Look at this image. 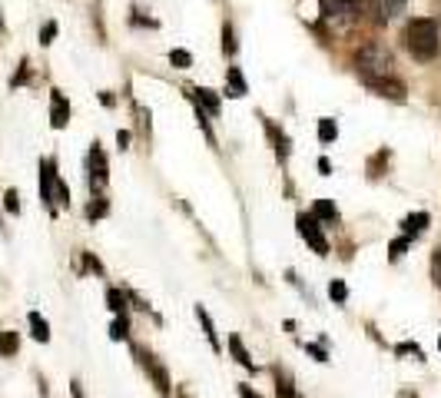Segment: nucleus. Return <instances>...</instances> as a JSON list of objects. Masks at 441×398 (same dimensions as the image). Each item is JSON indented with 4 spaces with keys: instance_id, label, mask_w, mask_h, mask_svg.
Instances as JSON below:
<instances>
[{
    "instance_id": "nucleus-8",
    "label": "nucleus",
    "mask_w": 441,
    "mask_h": 398,
    "mask_svg": "<svg viewBox=\"0 0 441 398\" xmlns=\"http://www.w3.org/2000/svg\"><path fill=\"white\" fill-rule=\"evenodd\" d=\"M90 186L103 189L106 186V153L100 150V143L90 146Z\"/></svg>"
},
{
    "instance_id": "nucleus-25",
    "label": "nucleus",
    "mask_w": 441,
    "mask_h": 398,
    "mask_svg": "<svg viewBox=\"0 0 441 398\" xmlns=\"http://www.w3.org/2000/svg\"><path fill=\"white\" fill-rule=\"evenodd\" d=\"M408 246H412V239H408V236H398V239H395V243L388 246V256H392V259H402Z\"/></svg>"
},
{
    "instance_id": "nucleus-12",
    "label": "nucleus",
    "mask_w": 441,
    "mask_h": 398,
    "mask_svg": "<svg viewBox=\"0 0 441 398\" xmlns=\"http://www.w3.org/2000/svg\"><path fill=\"white\" fill-rule=\"evenodd\" d=\"M27 322H30V335H33V339H37V342H50V325H47V319H43L40 312H30Z\"/></svg>"
},
{
    "instance_id": "nucleus-5",
    "label": "nucleus",
    "mask_w": 441,
    "mask_h": 398,
    "mask_svg": "<svg viewBox=\"0 0 441 398\" xmlns=\"http://www.w3.org/2000/svg\"><path fill=\"white\" fill-rule=\"evenodd\" d=\"M296 226H299V236L306 239L312 249H316L318 256H328V239L322 236V226H318V219L316 216H308V213H299V219H296Z\"/></svg>"
},
{
    "instance_id": "nucleus-14",
    "label": "nucleus",
    "mask_w": 441,
    "mask_h": 398,
    "mask_svg": "<svg viewBox=\"0 0 441 398\" xmlns=\"http://www.w3.org/2000/svg\"><path fill=\"white\" fill-rule=\"evenodd\" d=\"M229 352H232V355H236V362H239V365H242V369H256V362H252L249 359V352H246V345H242V339H239V335H229Z\"/></svg>"
},
{
    "instance_id": "nucleus-18",
    "label": "nucleus",
    "mask_w": 441,
    "mask_h": 398,
    "mask_svg": "<svg viewBox=\"0 0 441 398\" xmlns=\"http://www.w3.org/2000/svg\"><path fill=\"white\" fill-rule=\"evenodd\" d=\"M106 305L113 315H126V292L120 289H106Z\"/></svg>"
},
{
    "instance_id": "nucleus-15",
    "label": "nucleus",
    "mask_w": 441,
    "mask_h": 398,
    "mask_svg": "<svg viewBox=\"0 0 441 398\" xmlns=\"http://www.w3.org/2000/svg\"><path fill=\"white\" fill-rule=\"evenodd\" d=\"M196 103H199V110H206V113H209V117H216V113H219V97H216V93H212V90H196Z\"/></svg>"
},
{
    "instance_id": "nucleus-32",
    "label": "nucleus",
    "mask_w": 441,
    "mask_h": 398,
    "mask_svg": "<svg viewBox=\"0 0 441 398\" xmlns=\"http://www.w3.org/2000/svg\"><path fill=\"white\" fill-rule=\"evenodd\" d=\"M116 143H120V150H126V146H130V133L120 130V133H116Z\"/></svg>"
},
{
    "instance_id": "nucleus-4",
    "label": "nucleus",
    "mask_w": 441,
    "mask_h": 398,
    "mask_svg": "<svg viewBox=\"0 0 441 398\" xmlns=\"http://www.w3.org/2000/svg\"><path fill=\"white\" fill-rule=\"evenodd\" d=\"M358 10L375 27H385L388 20H395L405 10V0H358Z\"/></svg>"
},
{
    "instance_id": "nucleus-33",
    "label": "nucleus",
    "mask_w": 441,
    "mask_h": 398,
    "mask_svg": "<svg viewBox=\"0 0 441 398\" xmlns=\"http://www.w3.org/2000/svg\"><path fill=\"white\" fill-rule=\"evenodd\" d=\"M239 398H259V395H256L249 385H239Z\"/></svg>"
},
{
    "instance_id": "nucleus-26",
    "label": "nucleus",
    "mask_w": 441,
    "mask_h": 398,
    "mask_svg": "<svg viewBox=\"0 0 441 398\" xmlns=\"http://www.w3.org/2000/svg\"><path fill=\"white\" fill-rule=\"evenodd\" d=\"M222 53H226V57H229V53H236V33H232L229 23L222 27Z\"/></svg>"
},
{
    "instance_id": "nucleus-19",
    "label": "nucleus",
    "mask_w": 441,
    "mask_h": 398,
    "mask_svg": "<svg viewBox=\"0 0 441 398\" xmlns=\"http://www.w3.org/2000/svg\"><path fill=\"white\" fill-rule=\"evenodd\" d=\"M17 349H20V335L17 332H0V355H17Z\"/></svg>"
},
{
    "instance_id": "nucleus-36",
    "label": "nucleus",
    "mask_w": 441,
    "mask_h": 398,
    "mask_svg": "<svg viewBox=\"0 0 441 398\" xmlns=\"http://www.w3.org/2000/svg\"><path fill=\"white\" fill-rule=\"evenodd\" d=\"M438 349H441V335H438Z\"/></svg>"
},
{
    "instance_id": "nucleus-31",
    "label": "nucleus",
    "mask_w": 441,
    "mask_h": 398,
    "mask_svg": "<svg viewBox=\"0 0 441 398\" xmlns=\"http://www.w3.org/2000/svg\"><path fill=\"white\" fill-rule=\"evenodd\" d=\"M432 279H435V286L441 289V249L432 256Z\"/></svg>"
},
{
    "instance_id": "nucleus-28",
    "label": "nucleus",
    "mask_w": 441,
    "mask_h": 398,
    "mask_svg": "<svg viewBox=\"0 0 441 398\" xmlns=\"http://www.w3.org/2000/svg\"><path fill=\"white\" fill-rule=\"evenodd\" d=\"M328 295H332V299H336V302H346V299H348L346 282H342V279H336V282H332V286H328Z\"/></svg>"
},
{
    "instance_id": "nucleus-22",
    "label": "nucleus",
    "mask_w": 441,
    "mask_h": 398,
    "mask_svg": "<svg viewBox=\"0 0 441 398\" xmlns=\"http://www.w3.org/2000/svg\"><path fill=\"white\" fill-rule=\"evenodd\" d=\"M126 335H130V322H126V315H116L113 325H110V339H113V342H123Z\"/></svg>"
},
{
    "instance_id": "nucleus-6",
    "label": "nucleus",
    "mask_w": 441,
    "mask_h": 398,
    "mask_svg": "<svg viewBox=\"0 0 441 398\" xmlns=\"http://www.w3.org/2000/svg\"><path fill=\"white\" fill-rule=\"evenodd\" d=\"M362 83L368 90H375L378 97L395 100V103H405V83L398 77H362Z\"/></svg>"
},
{
    "instance_id": "nucleus-21",
    "label": "nucleus",
    "mask_w": 441,
    "mask_h": 398,
    "mask_svg": "<svg viewBox=\"0 0 441 398\" xmlns=\"http://www.w3.org/2000/svg\"><path fill=\"white\" fill-rule=\"evenodd\" d=\"M336 136H338L336 120H332V117H322V120H318V140H322V143H336Z\"/></svg>"
},
{
    "instance_id": "nucleus-20",
    "label": "nucleus",
    "mask_w": 441,
    "mask_h": 398,
    "mask_svg": "<svg viewBox=\"0 0 441 398\" xmlns=\"http://www.w3.org/2000/svg\"><path fill=\"white\" fill-rule=\"evenodd\" d=\"M276 395H279V398H299V395H296V385H292V379H289L286 372H279V369H276Z\"/></svg>"
},
{
    "instance_id": "nucleus-7",
    "label": "nucleus",
    "mask_w": 441,
    "mask_h": 398,
    "mask_svg": "<svg viewBox=\"0 0 441 398\" xmlns=\"http://www.w3.org/2000/svg\"><path fill=\"white\" fill-rule=\"evenodd\" d=\"M53 183H57V163L53 159H43L40 163V199L50 213L57 216V203H53Z\"/></svg>"
},
{
    "instance_id": "nucleus-1",
    "label": "nucleus",
    "mask_w": 441,
    "mask_h": 398,
    "mask_svg": "<svg viewBox=\"0 0 441 398\" xmlns=\"http://www.w3.org/2000/svg\"><path fill=\"white\" fill-rule=\"evenodd\" d=\"M405 47L412 53L415 60H435L441 50V33H438V23L428 17H418L405 27Z\"/></svg>"
},
{
    "instance_id": "nucleus-10",
    "label": "nucleus",
    "mask_w": 441,
    "mask_h": 398,
    "mask_svg": "<svg viewBox=\"0 0 441 398\" xmlns=\"http://www.w3.org/2000/svg\"><path fill=\"white\" fill-rule=\"evenodd\" d=\"M140 359H143V365H146V372L153 375V382H156V389H160V395H170V375H166V369L156 362V355H143L140 352Z\"/></svg>"
},
{
    "instance_id": "nucleus-16",
    "label": "nucleus",
    "mask_w": 441,
    "mask_h": 398,
    "mask_svg": "<svg viewBox=\"0 0 441 398\" xmlns=\"http://www.w3.org/2000/svg\"><path fill=\"white\" fill-rule=\"evenodd\" d=\"M196 319H199L202 332H206V339H209V345L216 352H219V339H216V329H212V319H209V312L202 309V305H196Z\"/></svg>"
},
{
    "instance_id": "nucleus-23",
    "label": "nucleus",
    "mask_w": 441,
    "mask_h": 398,
    "mask_svg": "<svg viewBox=\"0 0 441 398\" xmlns=\"http://www.w3.org/2000/svg\"><path fill=\"white\" fill-rule=\"evenodd\" d=\"M170 63L176 70H190L192 67V53L190 50H170Z\"/></svg>"
},
{
    "instance_id": "nucleus-29",
    "label": "nucleus",
    "mask_w": 441,
    "mask_h": 398,
    "mask_svg": "<svg viewBox=\"0 0 441 398\" xmlns=\"http://www.w3.org/2000/svg\"><path fill=\"white\" fill-rule=\"evenodd\" d=\"M53 37H57V23L50 20V23H43V30H40V43L47 47V43H53Z\"/></svg>"
},
{
    "instance_id": "nucleus-9",
    "label": "nucleus",
    "mask_w": 441,
    "mask_h": 398,
    "mask_svg": "<svg viewBox=\"0 0 441 398\" xmlns=\"http://www.w3.org/2000/svg\"><path fill=\"white\" fill-rule=\"evenodd\" d=\"M67 123H70V103L60 90H53V93H50V127L63 130Z\"/></svg>"
},
{
    "instance_id": "nucleus-3",
    "label": "nucleus",
    "mask_w": 441,
    "mask_h": 398,
    "mask_svg": "<svg viewBox=\"0 0 441 398\" xmlns=\"http://www.w3.org/2000/svg\"><path fill=\"white\" fill-rule=\"evenodd\" d=\"M322 17L346 33L362 20V10H358V0H322Z\"/></svg>"
},
{
    "instance_id": "nucleus-2",
    "label": "nucleus",
    "mask_w": 441,
    "mask_h": 398,
    "mask_svg": "<svg viewBox=\"0 0 441 398\" xmlns=\"http://www.w3.org/2000/svg\"><path fill=\"white\" fill-rule=\"evenodd\" d=\"M358 77H395V53L385 43H365L355 53Z\"/></svg>"
},
{
    "instance_id": "nucleus-17",
    "label": "nucleus",
    "mask_w": 441,
    "mask_h": 398,
    "mask_svg": "<svg viewBox=\"0 0 441 398\" xmlns=\"http://www.w3.org/2000/svg\"><path fill=\"white\" fill-rule=\"evenodd\" d=\"M312 216H316L318 223H336V219H338V209L328 203V199H318L316 209H312Z\"/></svg>"
},
{
    "instance_id": "nucleus-30",
    "label": "nucleus",
    "mask_w": 441,
    "mask_h": 398,
    "mask_svg": "<svg viewBox=\"0 0 441 398\" xmlns=\"http://www.w3.org/2000/svg\"><path fill=\"white\" fill-rule=\"evenodd\" d=\"M395 352H398V355H415V359H418V362L425 359V355H422V349H418V345H412V342H405V345H398V349H395Z\"/></svg>"
},
{
    "instance_id": "nucleus-27",
    "label": "nucleus",
    "mask_w": 441,
    "mask_h": 398,
    "mask_svg": "<svg viewBox=\"0 0 441 398\" xmlns=\"http://www.w3.org/2000/svg\"><path fill=\"white\" fill-rule=\"evenodd\" d=\"M100 216H106V199L103 196H96L93 203L87 206V219H100Z\"/></svg>"
},
{
    "instance_id": "nucleus-24",
    "label": "nucleus",
    "mask_w": 441,
    "mask_h": 398,
    "mask_svg": "<svg viewBox=\"0 0 441 398\" xmlns=\"http://www.w3.org/2000/svg\"><path fill=\"white\" fill-rule=\"evenodd\" d=\"M4 209H7L10 216L20 213V193L17 189H7V193H4Z\"/></svg>"
},
{
    "instance_id": "nucleus-11",
    "label": "nucleus",
    "mask_w": 441,
    "mask_h": 398,
    "mask_svg": "<svg viewBox=\"0 0 441 398\" xmlns=\"http://www.w3.org/2000/svg\"><path fill=\"white\" fill-rule=\"evenodd\" d=\"M428 223H432V216L428 213H412L402 219V233L412 239V236H422L425 229H428Z\"/></svg>"
},
{
    "instance_id": "nucleus-13",
    "label": "nucleus",
    "mask_w": 441,
    "mask_h": 398,
    "mask_svg": "<svg viewBox=\"0 0 441 398\" xmlns=\"http://www.w3.org/2000/svg\"><path fill=\"white\" fill-rule=\"evenodd\" d=\"M226 93L229 97H246V80H242L239 67H229V73H226Z\"/></svg>"
},
{
    "instance_id": "nucleus-34",
    "label": "nucleus",
    "mask_w": 441,
    "mask_h": 398,
    "mask_svg": "<svg viewBox=\"0 0 441 398\" xmlns=\"http://www.w3.org/2000/svg\"><path fill=\"white\" fill-rule=\"evenodd\" d=\"M318 169H322V173H332V163H328V159H318Z\"/></svg>"
},
{
    "instance_id": "nucleus-35",
    "label": "nucleus",
    "mask_w": 441,
    "mask_h": 398,
    "mask_svg": "<svg viewBox=\"0 0 441 398\" xmlns=\"http://www.w3.org/2000/svg\"><path fill=\"white\" fill-rule=\"evenodd\" d=\"M70 392H73V398H83V392H80V382H70Z\"/></svg>"
}]
</instances>
